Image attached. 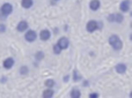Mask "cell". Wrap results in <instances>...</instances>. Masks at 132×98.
<instances>
[{
  "label": "cell",
  "mask_w": 132,
  "mask_h": 98,
  "mask_svg": "<svg viewBox=\"0 0 132 98\" xmlns=\"http://www.w3.org/2000/svg\"><path fill=\"white\" fill-rule=\"evenodd\" d=\"M126 71H128V65L124 64V62H119V64H117L116 66H115V72H116L117 74H125Z\"/></svg>",
  "instance_id": "30bf717a"
},
{
  "label": "cell",
  "mask_w": 132,
  "mask_h": 98,
  "mask_svg": "<svg viewBox=\"0 0 132 98\" xmlns=\"http://www.w3.org/2000/svg\"><path fill=\"white\" fill-rule=\"evenodd\" d=\"M28 29H29V23L26 20H21L20 22L16 24V30H18L19 32H24L26 30H28Z\"/></svg>",
  "instance_id": "9c48e42d"
},
{
  "label": "cell",
  "mask_w": 132,
  "mask_h": 98,
  "mask_svg": "<svg viewBox=\"0 0 132 98\" xmlns=\"http://www.w3.org/2000/svg\"><path fill=\"white\" fill-rule=\"evenodd\" d=\"M72 81H73V82H80V81H82V75L79 73V71H78L77 68L73 69V73H72Z\"/></svg>",
  "instance_id": "4fadbf2b"
},
{
  "label": "cell",
  "mask_w": 132,
  "mask_h": 98,
  "mask_svg": "<svg viewBox=\"0 0 132 98\" xmlns=\"http://www.w3.org/2000/svg\"><path fill=\"white\" fill-rule=\"evenodd\" d=\"M124 22V15L123 13H115V23H118V24H121V23Z\"/></svg>",
  "instance_id": "ac0fdd59"
},
{
  "label": "cell",
  "mask_w": 132,
  "mask_h": 98,
  "mask_svg": "<svg viewBox=\"0 0 132 98\" xmlns=\"http://www.w3.org/2000/svg\"><path fill=\"white\" fill-rule=\"evenodd\" d=\"M97 23H98V30H101L103 28V22L102 21H97Z\"/></svg>",
  "instance_id": "d4e9b609"
},
{
  "label": "cell",
  "mask_w": 132,
  "mask_h": 98,
  "mask_svg": "<svg viewBox=\"0 0 132 98\" xmlns=\"http://www.w3.org/2000/svg\"><path fill=\"white\" fill-rule=\"evenodd\" d=\"M131 9V0H123L119 4V12L123 14L129 13Z\"/></svg>",
  "instance_id": "52a82bcc"
},
{
  "label": "cell",
  "mask_w": 132,
  "mask_h": 98,
  "mask_svg": "<svg viewBox=\"0 0 132 98\" xmlns=\"http://www.w3.org/2000/svg\"><path fill=\"white\" fill-rule=\"evenodd\" d=\"M70 97L71 98H80L81 97V91H80V89H78V88H72L70 91Z\"/></svg>",
  "instance_id": "5bb4252c"
},
{
  "label": "cell",
  "mask_w": 132,
  "mask_h": 98,
  "mask_svg": "<svg viewBox=\"0 0 132 98\" xmlns=\"http://www.w3.org/2000/svg\"><path fill=\"white\" fill-rule=\"evenodd\" d=\"M14 65H15V59L12 57L6 58V59L2 61V67H4L5 69H12L14 67Z\"/></svg>",
  "instance_id": "ba28073f"
},
{
  "label": "cell",
  "mask_w": 132,
  "mask_h": 98,
  "mask_svg": "<svg viewBox=\"0 0 132 98\" xmlns=\"http://www.w3.org/2000/svg\"><path fill=\"white\" fill-rule=\"evenodd\" d=\"M37 36L39 37V39L42 42H48V41H50L51 36H52V32L49 29H42L39 31V34H37Z\"/></svg>",
  "instance_id": "5b68a950"
},
{
  "label": "cell",
  "mask_w": 132,
  "mask_h": 98,
  "mask_svg": "<svg viewBox=\"0 0 132 98\" xmlns=\"http://www.w3.org/2000/svg\"><path fill=\"white\" fill-rule=\"evenodd\" d=\"M107 21L108 22H110V23H114L115 22V13L109 14V15L107 16Z\"/></svg>",
  "instance_id": "7402d4cb"
},
{
  "label": "cell",
  "mask_w": 132,
  "mask_h": 98,
  "mask_svg": "<svg viewBox=\"0 0 132 98\" xmlns=\"http://www.w3.org/2000/svg\"><path fill=\"white\" fill-rule=\"evenodd\" d=\"M55 96V90L52 88H46L44 89V91L42 92V97L43 98H52Z\"/></svg>",
  "instance_id": "7c38bea8"
},
{
  "label": "cell",
  "mask_w": 132,
  "mask_h": 98,
  "mask_svg": "<svg viewBox=\"0 0 132 98\" xmlns=\"http://www.w3.org/2000/svg\"><path fill=\"white\" fill-rule=\"evenodd\" d=\"M29 72H30V69H29V67H28L27 65H23V66H21L20 69H19V74H20L21 76L28 75V74H29Z\"/></svg>",
  "instance_id": "e0dca14e"
},
{
  "label": "cell",
  "mask_w": 132,
  "mask_h": 98,
  "mask_svg": "<svg viewBox=\"0 0 132 98\" xmlns=\"http://www.w3.org/2000/svg\"><path fill=\"white\" fill-rule=\"evenodd\" d=\"M70 79H71V75H70V74H67V75H65L64 77H63V81L66 83V82H68V81H70Z\"/></svg>",
  "instance_id": "cb8c5ba5"
},
{
  "label": "cell",
  "mask_w": 132,
  "mask_h": 98,
  "mask_svg": "<svg viewBox=\"0 0 132 98\" xmlns=\"http://www.w3.org/2000/svg\"><path fill=\"white\" fill-rule=\"evenodd\" d=\"M21 6L24 9H30L34 6V0H21Z\"/></svg>",
  "instance_id": "9a60e30c"
},
{
  "label": "cell",
  "mask_w": 132,
  "mask_h": 98,
  "mask_svg": "<svg viewBox=\"0 0 132 98\" xmlns=\"http://www.w3.org/2000/svg\"><path fill=\"white\" fill-rule=\"evenodd\" d=\"M98 30V23L96 20H89L86 23V31L89 34H93V32L97 31Z\"/></svg>",
  "instance_id": "277c9868"
},
{
  "label": "cell",
  "mask_w": 132,
  "mask_h": 98,
  "mask_svg": "<svg viewBox=\"0 0 132 98\" xmlns=\"http://www.w3.org/2000/svg\"><path fill=\"white\" fill-rule=\"evenodd\" d=\"M56 44H57L62 50H67V48L70 47V39H68L67 37H65V36H62V37L58 38V41H57V43Z\"/></svg>",
  "instance_id": "8992f818"
},
{
  "label": "cell",
  "mask_w": 132,
  "mask_h": 98,
  "mask_svg": "<svg viewBox=\"0 0 132 98\" xmlns=\"http://www.w3.org/2000/svg\"><path fill=\"white\" fill-rule=\"evenodd\" d=\"M7 31V27L4 22H0V34H5Z\"/></svg>",
  "instance_id": "44dd1931"
},
{
  "label": "cell",
  "mask_w": 132,
  "mask_h": 98,
  "mask_svg": "<svg viewBox=\"0 0 132 98\" xmlns=\"http://www.w3.org/2000/svg\"><path fill=\"white\" fill-rule=\"evenodd\" d=\"M62 51H63V50L57 45V44H55V45L52 46V52H53V54L58 55V54H60V53H62Z\"/></svg>",
  "instance_id": "ffe728a7"
},
{
  "label": "cell",
  "mask_w": 132,
  "mask_h": 98,
  "mask_svg": "<svg viewBox=\"0 0 132 98\" xmlns=\"http://www.w3.org/2000/svg\"><path fill=\"white\" fill-rule=\"evenodd\" d=\"M88 6H89V9H90L92 12H96V11H98V9H100L101 1H100V0H90Z\"/></svg>",
  "instance_id": "8fae6325"
},
{
  "label": "cell",
  "mask_w": 132,
  "mask_h": 98,
  "mask_svg": "<svg viewBox=\"0 0 132 98\" xmlns=\"http://www.w3.org/2000/svg\"><path fill=\"white\" fill-rule=\"evenodd\" d=\"M82 85H84V87H88L89 82H88V81H84V82H82Z\"/></svg>",
  "instance_id": "83f0119b"
},
{
  "label": "cell",
  "mask_w": 132,
  "mask_h": 98,
  "mask_svg": "<svg viewBox=\"0 0 132 98\" xmlns=\"http://www.w3.org/2000/svg\"><path fill=\"white\" fill-rule=\"evenodd\" d=\"M52 1L53 2H57V1H59V0H52Z\"/></svg>",
  "instance_id": "f1b7e54d"
},
{
  "label": "cell",
  "mask_w": 132,
  "mask_h": 98,
  "mask_svg": "<svg viewBox=\"0 0 132 98\" xmlns=\"http://www.w3.org/2000/svg\"><path fill=\"white\" fill-rule=\"evenodd\" d=\"M6 81H7V77H6V76H4V77L0 79V82H1V83H6Z\"/></svg>",
  "instance_id": "4316f807"
},
{
  "label": "cell",
  "mask_w": 132,
  "mask_h": 98,
  "mask_svg": "<svg viewBox=\"0 0 132 98\" xmlns=\"http://www.w3.org/2000/svg\"><path fill=\"white\" fill-rule=\"evenodd\" d=\"M108 43H109L110 47L114 51H117V52L123 48V42H122L121 37L118 35H110L109 38H108Z\"/></svg>",
  "instance_id": "6da1fadb"
},
{
  "label": "cell",
  "mask_w": 132,
  "mask_h": 98,
  "mask_svg": "<svg viewBox=\"0 0 132 98\" xmlns=\"http://www.w3.org/2000/svg\"><path fill=\"white\" fill-rule=\"evenodd\" d=\"M37 38H38L37 32L35 31L34 29H28L24 31V39H26V42H28V43H34Z\"/></svg>",
  "instance_id": "7a4b0ae2"
},
{
  "label": "cell",
  "mask_w": 132,
  "mask_h": 98,
  "mask_svg": "<svg viewBox=\"0 0 132 98\" xmlns=\"http://www.w3.org/2000/svg\"><path fill=\"white\" fill-rule=\"evenodd\" d=\"M98 96H100V95H98L97 92H90V94L88 95V97H89V98H97Z\"/></svg>",
  "instance_id": "603a6c76"
},
{
  "label": "cell",
  "mask_w": 132,
  "mask_h": 98,
  "mask_svg": "<svg viewBox=\"0 0 132 98\" xmlns=\"http://www.w3.org/2000/svg\"><path fill=\"white\" fill-rule=\"evenodd\" d=\"M13 11H14V7L11 2H4V4L1 5V7H0V12H1L5 16H7V17H8L9 14L13 13Z\"/></svg>",
  "instance_id": "3957f363"
},
{
  "label": "cell",
  "mask_w": 132,
  "mask_h": 98,
  "mask_svg": "<svg viewBox=\"0 0 132 98\" xmlns=\"http://www.w3.org/2000/svg\"><path fill=\"white\" fill-rule=\"evenodd\" d=\"M35 61L36 62H41L44 60V58H45V53L43 52V51H37L36 53H35Z\"/></svg>",
  "instance_id": "2e32d148"
},
{
  "label": "cell",
  "mask_w": 132,
  "mask_h": 98,
  "mask_svg": "<svg viewBox=\"0 0 132 98\" xmlns=\"http://www.w3.org/2000/svg\"><path fill=\"white\" fill-rule=\"evenodd\" d=\"M44 85H45V88H52L53 89L56 87V81L53 79H46L44 81Z\"/></svg>",
  "instance_id": "d6986e66"
},
{
  "label": "cell",
  "mask_w": 132,
  "mask_h": 98,
  "mask_svg": "<svg viewBox=\"0 0 132 98\" xmlns=\"http://www.w3.org/2000/svg\"><path fill=\"white\" fill-rule=\"evenodd\" d=\"M6 18H7V16H5V15H4V14H2V13H1V12H0V20L5 21V20H6Z\"/></svg>",
  "instance_id": "484cf974"
}]
</instances>
